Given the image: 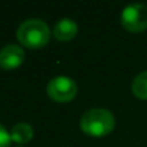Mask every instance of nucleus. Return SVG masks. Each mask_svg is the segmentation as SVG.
<instances>
[{"label":"nucleus","instance_id":"f257e3e1","mask_svg":"<svg viewBox=\"0 0 147 147\" xmlns=\"http://www.w3.org/2000/svg\"><path fill=\"white\" fill-rule=\"evenodd\" d=\"M80 127L84 133L94 137L107 136L115 127V117L105 108H91L82 114Z\"/></svg>","mask_w":147,"mask_h":147},{"label":"nucleus","instance_id":"f03ea898","mask_svg":"<svg viewBox=\"0 0 147 147\" xmlns=\"http://www.w3.org/2000/svg\"><path fill=\"white\" fill-rule=\"evenodd\" d=\"M16 36L19 42L30 49L43 48L51 38L49 26L42 19H28L18 28Z\"/></svg>","mask_w":147,"mask_h":147},{"label":"nucleus","instance_id":"7ed1b4c3","mask_svg":"<svg viewBox=\"0 0 147 147\" xmlns=\"http://www.w3.org/2000/svg\"><path fill=\"white\" fill-rule=\"evenodd\" d=\"M121 25L128 32H143L147 29V6L131 3L121 12Z\"/></svg>","mask_w":147,"mask_h":147},{"label":"nucleus","instance_id":"20e7f679","mask_svg":"<svg viewBox=\"0 0 147 147\" xmlns=\"http://www.w3.org/2000/svg\"><path fill=\"white\" fill-rule=\"evenodd\" d=\"M46 92L53 101L68 102L75 98V95L78 92V87H77V82L72 78L59 75V77L52 78L48 82Z\"/></svg>","mask_w":147,"mask_h":147},{"label":"nucleus","instance_id":"39448f33","mask_svg":"<svg viewBox=\"0 0 147 147\" xmlns=\"http://www.w3.org/2000/svg\"><path fill=\"white\" fill-rule=\"evenodd\" d=\"M23 61H25V51L16 43H9L0 51V68L5 71H12L20 66Z\"/></svg>","mask_w":147,"mask_h":147},{"label":"nucleus","instance_id":"423d86ee","mask_svg":"<svg viewBox=\"0 0 147 147\" xmlns=\"http://www.w3.org/2000/svg\"><path fill=\"white\" fill-rule=\"evenodd\" d=\"M77 33H78V25L75 23V20L68 19V18L56 22L52 32V35L58 40H71L72 38H75Z\"/></svg>","mask_w":147,"mask_h":147},{"label":"nucleus","instance_id":"0eeeda50","mask_svg":"<svg viewBox=\"0 0 147 147\" xmlns=\"http://www.w3.org/2000/svg\"><path fill=\"white\" fill-rule=\"evenodd\" d=\"M10 137L15 143L25 144L33 138V127L28 123H18L12 127Z\"/></svg>","mask_w":147,"mask_h":147},{"label":"nucleus","instance_id":"6e6552de","mask_svg":"<svg viewBox=\"0 0 147 147\" xmlns=\"http://www.w3.org/2000/svg\"><path fill=\"white\" fill-rule=\"evenodd\" d=\"M131 90L136 97H138L141 100H147V71L140 72L133 80Z\"/></svg>","mask_w":147,"mask_h":147},{"label":"nucleus","instance_id":"1a4fd4ad","mask_svg":"<svg viewBox=\"0 0 147 147\" xmlns=\"http://www.w3.org/2000/svg\"><path fill=\"white\" fill-rule=\"evenodd\" d=\"M10 133L0 124V147H9L10 146Z\"/></svg>","mask_w":147,"mask_h":147}]
</instances>
